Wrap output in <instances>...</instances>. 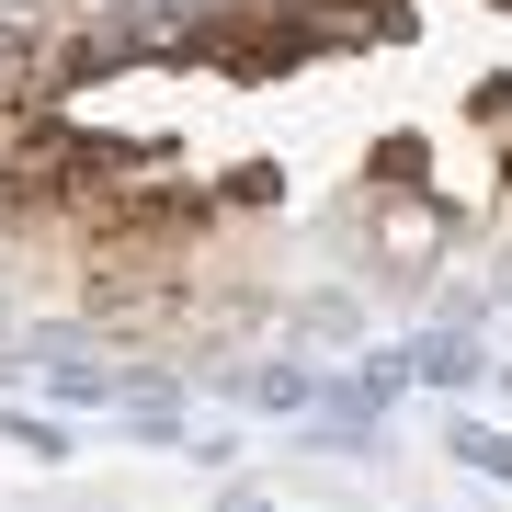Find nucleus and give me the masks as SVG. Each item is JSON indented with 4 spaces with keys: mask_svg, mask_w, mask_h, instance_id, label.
I'll use <instances>...</instances> for the list:
<instances>
[{
    "mask_svg": "<svg viewBox=\"0 0 512 512\" xmlns=\"http://www.w3.org/2000/svg\"><path fill=\"white\" fill-rule=\"evenodd\" d=\"M319 365H296V353H274V365H251V376H239V399H251V410H274V421H308L319 410Z\"/></svg>",
    "mask_w": 512,
    "mask_h": 512,
    "instance_id": "nucleus-2",
    "label": "nucleus"
},
{
    "mask_svg": "<svg viewBox=\"0 0 512 512\" xmlns=\"http://www.w3.org/2000/svg\"><path fill=\"white\" fill-rule=\"evenodd\" d=\"M444 456H456L467 478H490V490H512V433H501V421L456 410V421H444Z\"/></svg>",
    "mask_w": 512,
    "mask_h": 512,
    "instance_id": "nucleus-3",
    "label": "nucleus"
},
{
    "mask_svg": "<svg viewBox=\"0 0 512 512\" xmlns=\"http://www.w3.org/2000/svg\"><path fill=\"white\" fill-rule=\"evenodd\" d=\"M0 433H12V456H35V467H69V433H57L46 410H0Z\"/></svg>",
    "mask_w": 512,
    "mask_h": 512,
    "instance_id": "nucleus-4",
    "label": "nucleus"
},
{
    "mask_svg": "<svg viewBox=\"0 0 512 512\" xmlns=\"http://www.w3.org/2000/svg\"><path fill=\"white\" fill-rule=\"evenodd\" d=\"M410 353V387H444V399H478L490 387V342H478V319H444V330H421Z\"/></svg>",
    "mask_w": 512,
    "mask_h": 512,
    "instance_id": "nucleus-1",
    "label": "nucleus"
},
{
    "mask_svg": "<svg viewBox=\"0 0 512 512\" xmlns=\"http://www.w3.org/2000/svg\"><path fill=\"white\" fill-rule=\"evenodd\" d=\"M274 194H285V171H274V160H251V171H228V205H274Z\"/></svg>",
    "mask_w": 512,
    "mask_h": 512,
    "instance_id": "nucleus-5",
    "label": "nucleus"
},
{
    "mask_svg": "<svg viewBox=\"0 0 512 512\" xmlns=\"http://www.w3.org/2000/svg\"><path fill=\"white\" fill-rule=\"evenodd\" d=\"M490 376H501V387H512V365H490Z\"/></svg>",
    "mask_w": 512,
    "mask_h": 512,
    "instance_id": "nucleus-7",
    "label": "nucleus"
},
{
    "mask_svg": "<svg viewBox=\"0 0 512 512\" xmlns=\"http://www.w3.org/2000/svg\"><path fill=\"white\" fill-rule=\"evenodd\" d=\"M217 512H274V501H262V490H228V501H217Z\"/></svg>",
    "mask_w": 512,
    "mask_h": 512,
    "instance_id": "nucleus-6",
    "label": "nucleus"
}]
</instances>
